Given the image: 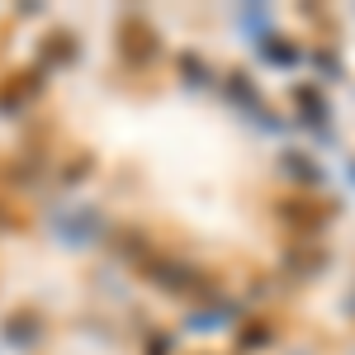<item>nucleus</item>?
<instances>
[{"label":"nucleus","instance_id":"obj_1","mask_svg":"<svg viewBox=\"0 0 355 355\" xmlns=\"http://www.w3.org/2000/svg\"><path fill=\"white\" fill-rule=\"evenodd\" d=\"M266 57H270V62H284V67H294V62H299L294 48H284V38H279V48H266Z\"/></svg>","mask_w":355,"mask_h":355},{"label":"nucleus","instance_id":"obj_2","mask_svg":"<svg viewBox=\"0 0 355 355\" xmlns=\"http://www.w3.org/2000/svg\"><path fill=\"white\" fill-rule=\"evenodd\" d=\"M266 24H270L266 10H246V15H242V28H266Z\"/></svg>","mask_w":355,"mask_h":355}]
</instances>
